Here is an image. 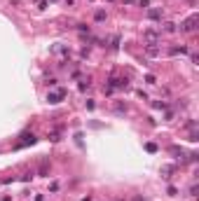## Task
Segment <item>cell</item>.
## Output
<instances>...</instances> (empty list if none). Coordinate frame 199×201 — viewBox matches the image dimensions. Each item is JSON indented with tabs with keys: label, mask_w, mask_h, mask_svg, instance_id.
Segmentation results:
<instances>
[{
	"label": "cell",
	"mask_w": 199,
	"mask_h": 201,
	"mask_svg": "<svg viewBox=\"0 0 199 201\" xmlns=\"http://www.w3.org/2000/svg\"><path fill=\"white\" fill-rule=\"evenodd\" d=\"M194 24H197V14H192V16L188 19V21L183 24V31H188V33H190V31H194V28H197Z\"/></svg>",
	"instance_id": "obj_1"
},
{
	"label": "cell",
	"mask_w": 199,
	"mask_h": 201,
	"mask_svg": "<svg viewBox=\"0 0 199 201\" xmlns=\"http://www.w3.org/2000/svg\"><path fill=\"white\" fill-rule=\"evenodd\" d=\"M61 98H63V91H56V94H49V96H47L49 103H59Z\"/></svg>",
	"instance_id": "obj_2"
},
{
	"label": "cell",
	"mask_w": 199,
	"mask_h": 201,
	"mask_svg": "<svg viewBox=\"0 0 199 201\" xmlns=\"http://www.w3.org/2000/svg\"><path fill=\"white\" fill-rule=\"evenodd\" d=\"M148 16L157 21V19H162V12H159V10H148Z\"/></svg>",
	"instance_id": "obj_3"
},
{
	"label": "cell",
	"mask_w": 199,
	"mask_h": 201,
	"mask_svg": "<svg viewBox=\"0 0 199 201\" xmlns=\"http://www.w3.org/2000/svg\"><path fill=\"white\" fill-rule=\"evenodd\" d=\"M145 37H148V42H150V45H155V40H157V33H155V31H148Z\"/></svg>",
	"instance_id": "obj_4"
},
{
	"label": "cell",
	"mask_w": 199,
	"mask_h": 201,
	"mask_svg": "<svg viewBox=\"0 0 199 201\" xmlns=\"http://www.w3.org/2000/svg\"><path fill=\"white\" fill-rule=\"evenodd\" d=\"M164 31H166V33H173V31H176V26H173V24H164Z\"/></svg>",
	"instance_id": "obj_5"
},
{
	"label": "cell",
	"mask_w": 199,
	"mask_h": 201,
	"mask_svg": "<svg viewBox=\"0 0 199 201\" xmlns=\"http://www.w3.org/2000/svg\"><path fill=\"white\" fill-rule=\"evenodd\" d=\"M148 54L150 56H157V47H148Z\"/></svg>",
	"instance_id": "obj_6"
}]
</instances>
